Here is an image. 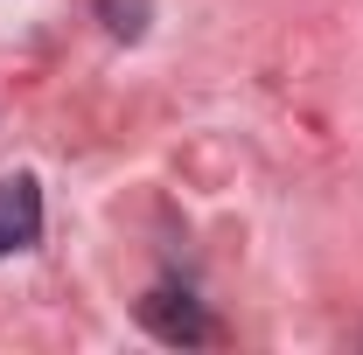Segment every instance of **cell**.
I'll return each instance as SVG.
<instances>
[{"label":"cell","mask_w":363,"mask_h":355,"mask_svg":"<svg viewBox=\"0 0 363 355\" xmlns=\"http://www.w3.org/2000/svg\"><path fill=\"white\" fill-rule=\"evenodd\" d=\"M147 14H154V0H98V21H105L119 42H140V35H147Z\"/></svg>","instance_id":"cell-3"},{"label":"cell","mask_w":363,"mask_h":355,"mask_svg":"<svg viewBox=\"0 0 363 355\" xmlns=\"http://www.w3.org/2000/svg\"><path fill=\"white\" fill-rule=\"evenodd\" d=\"M35 237H43V188L28 175H7L0 181V258L28 251Z\"/></svg>","instance_id":"cell-2"},{"label":"cell","mask_w":363,"mask_h":355,"mask_svg":"<svg viewBox=\"0 0 363 355\" xmlns=\"http://www.w3.org/2000/svg\"><path fill=\"white\" fill-rule=\"evenodd\" d=\"M140 327H154V334L175 342V349L210 342V313H203V300H189V293H175V286H154V293L140 300Z\"/></svg>","instance_id":"cell-1"}]
</instances>
